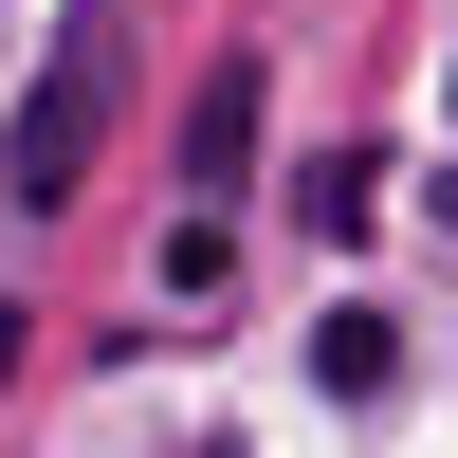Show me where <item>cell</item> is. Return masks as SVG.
<instances>
[{
	"label": "cell",
	"instance_id": "1",
	"mask_svg": "<svg viewBox=\"0 0 458 458\" xmlns=\"http://www.w3.org/2000/svg\"><path fill=\"white\" fill-rule=\"evenodd\" d=\"M92 129H110V19H73L55 73H37V110H19V202H73L92 183Z\"/></svg>",
	"mask_w": 458,
	"mask_h": 458
},
{
	"label": "cell",
	"instance_id": "3",
	"mask_svg": "<svg viewBox=\"0 0 458 458\" xmlns=\"http://www.w3.org/2000/svg\"><path fill=\"white\" fill-rule=\"evenodd\" d=\"M312 367H330V386H386V312H367V293H349V312L312 330Z\"/></svg>",
	"mask_w": 458,
	"mask_h": 458
},
{
	"label": "cell",
	"instance_id": "2",
	"mask_svg": "<svg viewBox=\"0 0 458 458\" xmlns=\"http://www.w3.org/2000/svg\"><path fill=\"white\" fill-rule=\"evenodd\" d=\"M239 165H257V55H220L183 92V183H239Z\"/></svg>",
	"mask_w": 458,
	"mask_h": 458
}]
</instances>
